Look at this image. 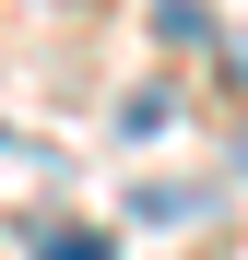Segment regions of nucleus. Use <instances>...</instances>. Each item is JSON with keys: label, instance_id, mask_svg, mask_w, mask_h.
I'll list each match as a JSON object with an SVG mask.
<instances>
[{"label": "nucleus", "instance_id": "obj_2", "mask_svg": "<svg viewBox=\"0 0 248 260\" xmlns=\"http://www.w3.org/2000/svg\"><path fill=\"white\" fill-rule=\"evenodd\" d=\"M36 260H118L107 237H83V225H48V237H36Z\"/></svg>", "mask_w": 248, "mask_h": 260}, {"label": "nucleus", "instance_id": "obj_1", "mask_svg": "<svg viewBox=\"0 0 248 260\" xmlns=\"http://www.w3.org/2000/svg\"><path fill=\"white\" fill-rule=\"evenodd\" d=\"M154 36H165V48H213V12H201V0H165Z\"/></svg>", "mask_w": 248, "mask_h": 260}]
</instances>
